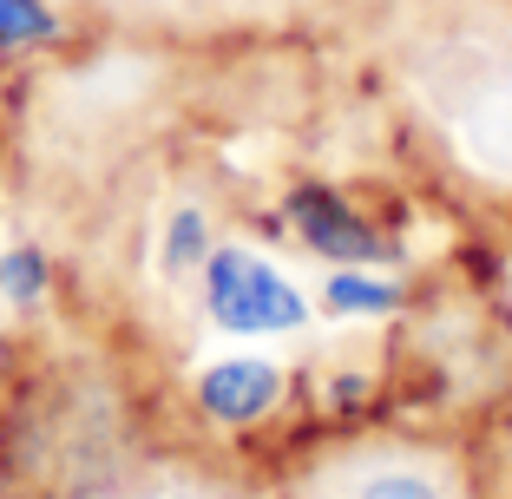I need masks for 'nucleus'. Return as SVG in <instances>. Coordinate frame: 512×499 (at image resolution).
Wrapping results in <instances>:
<instances>
[{"label":"nucleus","mask_w":512,"mask_h":499,"mask_svg":"<svg viewBox=\"0 0 512 499\" xmlns=\"http://www.w3.org/2000/svg\"><path fill=\"white\" fill-rule=\"evenodd\" d=\"M329 303H335V309H394V289H388V283H375V276L342 270V276L329 283Z\"/></svg>","instance_id":"nucleus-5"},{"label":"nucleus","mask_w":512,"mask_h":499,"mask_svg":"<svg viewBox=\"0 0 512 499\" xmlns=\"http://www.w3.org/2000/svg\"><path fill=\"white\" fill-rule=\"evenodd\" d=\"M191 243H197V217H178V237H171V263L191 257Z\"/></svg>","instance_id":"nucleus-8"},{"label":"nucleus","mask_w":512,"mask_h":499,"mask_svg":"<svg viewBox=\"0 0 512 499\" xmlns=\"http://www.w3.org/2000/svg\"><path fill=\"white\" fill-rule=\"evenodd\" d=\"M0 283H7V296L33 303V296H40V283H46V270H40V257H33V250H14V257L0 263Z\"/></svg>","instance_id":"nucleus-6"},{"label":"nucleus","mask_w":512,"mask_h":499,"mask_svg":"<svg viewBox=\"0 0 512 499\" xmlns=\"http://www.w3.org/2000/svg\"><path fill=\"white\" fill-rule=\"evenodd\" d=\"M204 408L217 414V421H256V414L276 401V368L270 362H224L204 375Z\"/></svg>","instance_id":"nucleus-3"},{"label":"nucleus","mask_w":512,"mask_h":499,"mask_svg":"<svg viewBox=\"0 0 512 499\" xmlns=\"http://www.w3.org/2000/svg\"><path fill=\"white\" fill-rule=\"evenodd\" d=\"M204 296H211V316L224 329H296L302 322V296L270 270V263L243 257V250H217L211 270H204Z\"/></svg>","instance_id":"nucleus-1"},{"label":"nucleus","mask_w":512,"mask_h":499,"mask_svg":"<svg viewBox=\"0 0 512 499\" xmlns=\"http://www.w3.org/2000/svg\"><path fill=\"white\" fill-rule=\"evenodd\" d=\"M53 33V14L40 0H0V46H20V40H40Z\"/></svg>","instance_id":"nucleus-4"},{"label":"nucleus","mask_w":512,"mask_h":499,"mask_svg":"<svg viewBox=\"0 0 512 499\" xmlns=\"http://www.w3.org/2000/svg\"><path fill=\"white\" fill-rule=\"evenodd\" d=\"M296 224H302V237L316 243L322 257H348V263L381 257V237L348 211V204H335L329 191H302L296 197Z\"/></svg>","instance_id":"nucleus-2"},{"label":"nucleus","mask_w":512,"mask_h":499,"mask_svg":"<svg viewBox=\"0 0 512 499\" xmlns=\"http://www.w3.org/2000/svg\"><path fill=\"white\" fill-rule=\"evenodd\" d=\"M362 499H440L427 480H407V473H388V480H375Z\"/></svg>","instance_id":"nucleus-7"}]
</instances>
